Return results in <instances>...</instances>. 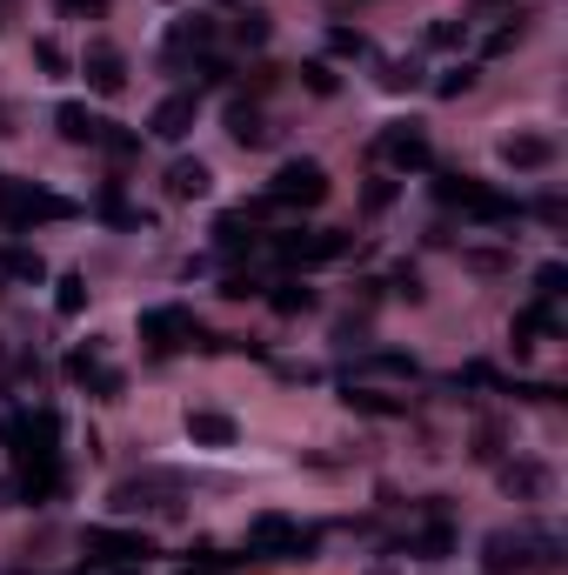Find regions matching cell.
I'll list each match as a JSON object with an SVG mask.
<instances>
[{
    "label": "cell",
    "instance_id": "cell-1",
    "mask_svg": "<svg viewBox=\"0 0 568 575\" xmlns=\"http://www.w3.org/2000/svg\"><path fill=\"white\" fill-rule=\"evenodd\" d=\"M268 201L275 208H314V201H328V168H321V161H281L275 181H268Z\"/></svg>",
    "mask_w": 568,
    "mask_h": 575
},
{
    "label": "cell",
    "instance_id": "cell-2",
    "mask_svg": "<svg viewBox=\"0 0 568 575\" xmlns=\"http://www.w3.org/2000/svg\"><path fill=\"white\" fill-rule=\"evenodd\" d=\"M355 248V234H342V228H314V234H281L275 241V255L288 262V268H321V262H342Z\"/></svg>",
    "mask_w": 568,
    "mask_h": 575
},
{
    "label": "cell",
    "instance_id": "cell-3",
    "mask_svg": "<svg viewBox=\"0 0 568 575\" xmlns=\"http://www.w3.org/2000/svg\"><path fill=\"white\" fill-rule=\"evenodd\" d=\"M0 214H8L14 228H27V221H74L80 208H74L67 195H47V188H21V181H8V188H0Z\"/></svg>",
    "mask_w": 568,
    "mask_h": 575
},
{
    "label": "cell",
    "instance_id": "cell-4",
    "mask_svg": "<svg viewBox=\"0 0 568 575\" xmlns=\"http://www.w3.org/2000/svg\"><path fill=\"white\" fill-rule=\"evenodd\" d=\"M435 195H442L448 208H468L475 221H515V201H509V195L481 188V181H468V175H442V181H435Z\"/></svg>",
    "mask_w": 568,
    "mask_h": 575
},
{
    "label": "cell",
    "instance_id": "cell-5",
    "mask_svg": "<svg viewBox=\"0 0 568 575\" xmlns=\"http://www.w3.org/2000/svg\"><path fill=\"white\" fill-rule=\"evenodd\" d=\"M168 496H181V482H175V475H127V482H114L108 509H114V516H141V509H175Z\"/></svg>",
    "mask_w": 568,
    "mask_h": 575
},
{
    "label": "cell",
    "instance_id": "cell-6",
    "mask_svg": "<svg viewBox=\"0 0 568 575\" xmlns=\"http://www.w3.org/2000/svg\"><path fill=\"white\" fill-rule=\"evenodd\" d=\"M301 549H308V535H301L281 509H268V516L248 522V555H255V562H281V555H301Z\"/></svg>",
    "mask_w": 568,
    "mask_h": 575
},
{
    "label": "cell",
    "instance_id": "cell-7",
    "mask_svg": "<svg viewBox=\"0 0 568 575\" xmlns=\"http://www.w3.org/2000/svg\"><path fill=\"white\" fill-rule=\"evenodd\" d=\"M141 342L168 355V349H181V342H201V328H194V314H188V308H175V301H168V308H147V314H141Z\"/></svg>",
    "mask_w": 568,
    "mask_h": 575
},
{
    "label": "cell",
    "instance_id": "cell-8",
    "mask_svg": "<svg viewBox=\"0 0 568 575\" xmlns=\"http://www.w3.org/2000/svg\"><path fill=\"white\" fill-rule=\"evenodd\" d=\"M54 488H60V462H54V455H21L8 496H14V502H47Z\"/></svg>",
    "mask_w": 568,
    "mask_h": 575
},
{
    "label": "cell",
    "instance_id": "cell-9",
    "mask_svg": "<svg viewBox=\"0 0 568 575\" xmlns=\"http://www.w3.org/2000/svg\"><path fill=\"white\" fill-rule=\"evenodd\" d=\"M88 549H94V562H114V568H134L154 555V542L134 529H88Z\"/></svg>",
    "mask_w": 568,
    "mask_h": 575
},
{
    "label": "cell",
    "instance_id": "cell-10",
    "mask_svg": "<svg viewBox=\"0 0 568 575\" xmlns=\"http://www.w3.org/2000/svg\"><path fill=\"white\" fill-rule=\"evenodd\" d=\"M194 114H201V95L194 88H181V95H168L154 108V121H147V134L154 141H188V128H194Z\"/></svg>",
    "mask_w": 568,
    "mask_h": 575
},
{
    "label": "cell",
    "instance_id": "cell-11",
    "mask_svg": "<svg viewBox=\"0 0 568 575\" xmlns=\"http://www.w3.org/2000/svg\"><path fill=\"white\" fill-rule=\"evenodd\" d=\"M80 74H88L94 95H121V88H127V60H121V47H108V41H94L88 54H80Z\"/></svg>",
    "mask_w": 568,
    "mask_h": 575
},
{
    "label": "cell",
    "instance_id": "cell-12",
    "mask_svg": "<svg viewBox=\"0 0 568 575\" xmlns=\"http://www.w3.org/2000/svg\"><path fill=\"white\" fill-rule=\"evenodd\" d=\"M535 542H542V535H528V529H515V535H509V529H495L489 542H481V549H489V575H509V568H535V555H528Z\"/></svg>",
    "mask_w": 568,
    "mask_h": 575
},
{
    "label": "cell",
    "instance_id": "cell-13",
    "mask_svg": "<svg viewBox=\"0 0 568 575\" xmlns=\"http://www.w3.org/2000/svg\"><path fill=\"white\" fill-rule=\"evenodd\" d=\"M188 442L194 449H234L241 442V422L221 416V408H188Z\"/></svg>",
    "mask_w": 568,
    "mask_h": 575
},
{
    "label": "cell",
    "instance_id": "cell-14",
    "mask_svg": "<svg viewBox=\"0 0 568 575\" xmlns=\"http://www.w3.org/2000/svg\"><path fill=\"white\" fill-rule=\"evenodd\" d=\"M381 161H394V168H428L435 147H428L422 128H388V134H381Z\"/></svg>",
    "mask_w": 568,
    "mask_h": 575
},
{
    "label": "cell",
    "instance_id": "cell-15",
    "mask_svg": "<svg viewBox=\"0 0 568 575\" xmlns=\"http://www.w3.org/2000/svg\"><path fill=\"white\" fill-rule=\"evenodd\" d=\"M54 128H60L74 147H101V134H108V121H101L94 108H80V101H60V108H54Z\"/></svg>",
    "mask_w": 568,
    "mask_h": 575
},
{
    "label": "cell",
    "instance_id": "cell-16",
    "mask_svg": "<svg viewBox=\"0 0 568 575\" xmlns=\"http://www.w3.org/2000/svg\"><path fill=\"white\" fill-rule=\"evenodd\" d=\"M502 161H509L515 175H535V168H548V161H555V141L548 134H509L502 141Z\"/></svg>",
    "mask_w": 568,
    "mask_h": 575
},
{
    "label": "cell",
    "instance_id": "cell-17",
    "mask_svg": "<svg viewBox=\"0 0 568 575\" xmlns=\"http://www.w3.org/2000/svg\"><path fill=\"white\" fill-rule=\"evenodd\" d=\"M268 114L255 108V101H227V141H241V147H268Z\"/></svg>",
    "mask_w": 568,
    "mask_h": 575
},
{
    "label": "cell",
    "instance_id": "cell-18",
    "mask_svg": "<svg viewBox=\"0 0 568 575\" xmlns=\"http://www.w3.org/2000/svg\"><path fill=\"white\" fill-rule=\"evenodd\" d=\"M208 188H214V168H208V161H201V154H194V161L181 154V161H175V168H168V195H175V201H201Z\"/></svg>",
    "mask_w": 568,
    "mask_h": 575
},
{
    "label": "cell",
    "instance_id": "cell-19",
    "mask_svg": "<svg viewBox=\"0 0 568 575\" xmlns=\"http://www.w3.org/2000/svg\"><path fill=\"white\" fill-rule=\"evenodd\" d=\"M208 41H214V21H208V14H188V21H175V27H168V60L181 67V60H188V54H201Z\"/></svg>",
    "mask_w": 568,
    "mask_h": 575
},
{
    "label": "cell",
    "instance_id": "cell-20",
    "mask_svg": "<svg viewBox=\"0 0 568 575\" xmlns=\"http://www.w3.org/2000/svg\"><path fill=\"white\" fill-rule=\"evenodd\" d=\"M54 442H60V416L54 408H34L21 422V455H54Z\"/></svg>",
    "mask_w": 568,
    "mask_h": 575
},
{
    "label": "cell",
    "instance_id": "cell-21",
    "mask_svg": "<svg viewBox=\"0 0 568 575\" xmlns=\"http://www.w3.org/2000/svg\"><path fill=\"white\" fill-rule=\"evenodd\" d=\"M502 488L535 502V496H548V468H542V462H509V468H502Z\"/></svg>",
    "mask_w": 568,
    "mask_h": 575
},
{
    "label": "cell",
    "instance_id": "cell-22",
    "mask_svg": "<svg viewBox=\"0 0 568 575\" xmlns=\"http://www.w3.org/2000/svg\"><path fill=\"white\" fill-rule=\"evenodd\" d=\"M214 241H221L227 255H241V248H255V228H248V214H221V221H214Z\"/></svg>",
    "mask_w": 568,
    "mask_h": 575
},
{
    "label": "cell",
    "instance_id": "cell-23",
    "mask_svg": "<svg viewBox=\"0 0 568 575\" xmlns=\"http://www.w3.org/2000/svg\"><path fill=\"white\" fill-rule=\"evenodd\" d=\"M80 308H88V281H80V275H60V281H54V314L74 321Z\"/></svg>",
    "mask_w": 568,
    "mask_h": 575
},
{
    "label": "cell",
    "instance_id": "cell-24",
    "mask_svg": "<svg viewBox=\"0 0 568 575\" xmlns=\"http://www.w3.org/2000/svg\"><path fill=\"white\" fill-rule=\"evenodd\" d=\"M348 408H361V416H409V401L375 395V388H348Z\"/></svg>",
    "mask_w": 568,
    "mask_h": 575
},
{
    "label": "cell",
    "instance_id": "cell-25",
    "mask_svg": "<svg viewBox=\"0 0 568 575\" xmlns=\"http://www.w3.org/2000/svg\"><path fill=\"white\" fill-rule=\"evenodd\" d=\"M241 562H255V555H227V549H201V555L188 562V575H234Z\"/></svg>",
    "mask_w": 568,
    "mask_h": 575
},
{
    "label": "cell",
    "instance_id": "cell-26",
    "mask_svg": "<svg viewBox=\"0 0 568 575\" xmlns=\"http://www.w3.org/2000/svg\"><path fill=\"white\" fill-rule=\"evenodd\" d=\"M415 549H422V562H442V555H448V549H455V529H448V522H442V509H435V522H428V529H422V542H415Z\"/></svg>",
    "mask_w": 568,
    "mask_h": 575
},
{
    "label": "cell",
    "instance_id": "cell-27",
    "mask_svg": "<svg viewBox=\"0 0 568 575\" xmlns=\"http://www.w3.org/2000/svg\"><path fill=\"white\" fill-rule=\"evenodd\" d=\"M381 88H388V95H415V88H422V67H415V60H388V67H381Z\"/></svg>",
    "mask_w": 568,
    "mask_h": 575
},
{
    "label": "cell",
    "instance_id": "cell-28",
    "mask_svg": "<svg viewBox=\"0 0 568 575\" xmlns=\"http://www.w3.org/2000/svg\"><path fill=\"white\" fill-rule=\"evenodd\" d=\"M0 268H8L14 281H47V262L27 255V248H8V255H0Z\"/></svg>",
    "mask_w": 568,
    "mask_h": 575
},
{
    "label": "cell",
    "instance_id": "cell-29",
    "mask_svg": "<svg viewBox=\"0 0 568 575\" xmlns=\"http://www.w3.org/2000/svg\"><path fill=\"white\" fill-rule=\"evenodd\" d=\"M394 195H401V181H388V175H381V181H368V188H361V214H388V208H394Z\"/></svg>",
    "mask_w": 568,
    "mask_h": 575
},
{
    "label": "cell",
    "instance_id": "cell-30",
    "mask_svg": "<svg viewBox=\"0 0 568 575\" xmlns=\"http://www.w3.org/2000/svg\"><path fill=\"white\" fill-rule=\"evenodd\" d=\"M268 301H275V314H301V308H314V295H308V288H294V281H281Z\"/></svg>",
    "mask_w": 568,
    "mask_h": 575
},
{
    "label": "cell",
    "instance_id": "cell-31",
    "mask_svg": "<svg viewBox=\"0 0 568 575\" xmlns=\"http://www.w3.org/2000/svg\"><path fill=\"white\" fill-rule=\"evenodd\" d=\"M234 41H241V47H261V41H268V14H255V8H248V14L234 21Z\"/></svg>",
    "mask_w": 568,
    "mask_h": 575
},
{
    "label": "cell",
    "instance_id": "cell-32",
    "mask_svg": "<svg viewBox=\"0 0 568 575\" xmlns=\"http://www.w3.org/2000/svg\"><path fill=\"white\" fill-rule=\"evenodd\" d=\"M468 88H475V67H448V74L435 80V95H442V101H455V95H468Z\"/></svg>",
    "mask_w": 568,
    "mask_h": 575
},
{
    "label": "cell",
    "instance_id": "cell-33",
    "mask_svg": "<svg viewBox=\"0 0 568 575\" xmlns=\"http://www.w3.org/2000/svg\"><path fill=\"white\" fill-rule=\"evenodd\" d=\"M328 47H335V54H348V60H361V54H368V41H361L355 27H335V34H328Z\"/></svg>",
    "mask_w": 568,
    "mask_h": 575
},
{
    "label": "cell",
    "instance_id": "cell-34",
    "mask_svg": "<svg viewBox=\"0 0 568 575\" xmlns=\"http://www.w3.org/2000/svg\"><path fill=\"white\" fill-rule=\"evenodd\" d=\"M34 60H41L47 74H67V54H60V41H47V34L34 41Z\"/></svg>",
    "mask_w": 568,
    "mask_h": 575
},
{
    "label": "cell",
    "instance_id": "cell-35",
    "mask_svg": "<svg viewBox=\"0 0 568 575\" xmlns=\"http://www.w3.org/2000/svg\"><path fill=\"white\" fill-rule=\"evenodd\" d=\"M561 281H568V275H561V262H548V268L535 275V295H542V301H555V295H561Z\"/></svg>",
    "mask_w": 568,
    "mask_h": 575
},
{
    "label": "cell",
    "instance_id": "cell-36",
    "mask_svg": "<svg viewBox=\"0 0 568 575\" xmlns=\"http://www.w3.org/2000/svg\"><path fill=\"white\" fill-rule=\"evenodd\" d=\"M428 47H461V21H435L428 27Z\"/></svg>",
    "mask_w": 568,
    "mask_h": 575
},
{
    "label": "cell",
    "instance_id": "cell-37",
    "mask_svg": "<svg viewBox=\"0 0 568 575\" xmlns=\"http://www.w3.org/2000/svg\"><path fill=\"white\" fill-rule=\"evenodd\" d=\"M67 375H74V382H94V375H101V362H94L88 349H80V355H67Z\"/></svg>",
    "mask_w": 568,
    "mask_h": 575
},
{
    "label": "cell",
    "instance_id": "cell-38",
    "mask_svg": "<svg viewBox=\"0 0 568 575\" xmlns=\"http://www.w3.org/2000/svg\"><path fill=\"white\" fill-rule=\"evenodd\" d=\"M468 268H481V275H502V268H509V255H495V248H475V255H468Z\"/></svg>",
    "mask_w": 568,
    "mask_h": 575
},
{
    "label": "cell",
    "instance_id": "cell-39",
    "mask_svg": "<svg viewBox=\"0 0 568 575\" xmlns=\"http://www.w3.org/2000/svg\"><path fill=\"white\" fill-rule=\"evenodd\" d=\"M375 368H381V375H409V382H415V355H375Z\"/></svg>",
    "mask_w": 568,
    "mask_h": 575
},
{
    "label": "cell",
    "instance_id": "cell-40",
    "mask_svg": "<svg viewBox=\"0 0 568 575\" xmlns=\"http://www.w3.org/2000/svg\"><path fill=\"white\" fill-rule=\"evenodd\" d=\"M221 295H227V301H248V295H261V288H255L248 275H227V281H221Z\"/></svg>",
    "mask_w": 568,
    "mask_h": 575
},
{
    "label": "cell",
    "instance_id": "cell-41",
    "mask_svg": "<svg viewBox=\"0 0 568 575\" xmlns=\"http://www.w3.org/2000/svg\"><path fill=\"white\" fill-rule=\"evenodd\" d=\"M301 74H308V88H314V95H335V74H328V67H301Z\"/></svg>",
    "mask_w": 568,
    "mask_h": 575
},
{
    "label": "cell",
    "instance_id": "cell-42",
    "mask_svg": "<svg viewBox=\"0 0 568 575\" xmlns=\"http://www.w3.org/2000/svg\"><path fill=\"white\" fill-rule=\"evenodd\" d=\"M67 14H108V0H60Z\"/></svg>",
    "mask_w": 568,
    "mask_h": 575
},
{
    "label": "cell",
    "instance_id": "cell-43",
    "mask_svg": "<svg viewBox=\"0 0 568 575\" xmlns=\"http://www.w3.org/2000/svg\"><path fill=\"white\" fill-rule=\"evenodd\" d=\"M375 575H388V568H375Z\"/></svg>",
    "mask_w": 568,
    "mask_h": 575
}]
</instances>
